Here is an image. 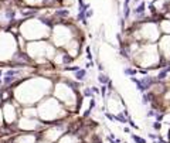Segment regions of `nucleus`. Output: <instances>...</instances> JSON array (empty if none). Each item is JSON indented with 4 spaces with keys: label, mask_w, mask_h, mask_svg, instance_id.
Masks as SVG:
<instances>
[{
    "label": "nucleus",
    "mask_w": 170,
    "mask_h": 143,
    "mask_svg": "<svg viewBox=\"0 0 170 143\" xmlns=\"http://www.w3.org/2000/svg\"><path fill=\"white\" fill-rule=\"evenodd\" d=\"M157 48H159V54L165 60H170V34H165V37L159 40Z\"/></svg>",
    "instance_id": "obj_5"
},
{
    "label": "nucleus",
    "mask_w": 170,
    "mask_h": 143,
    "mask_svg": "<svg viewBox=\"0 0 170 143\" xmlns=\"http://www.w3.org/2000/svg\"><path fill=\"white\" fill-rule=\"evenodd\" d=\"M18 33L26 40L35 41V40H40V38L50 37L51 26L47 24L41 18H29L18 27Z\"/></svg>",
    "instance_id": "obj_1"
},
{
    "label": "nucleus",
    "mask_w": 170,
    "mask_h": 143,
    "mask_svg": "<svg viewBox=\"0 0 170 143\" xmlns=\"http://www.w3.org/2000/svg\"><path fill=\"white\" fill-rule=\"evenodd\" d=\"M54 95L64 105L75 104V92H74V89L71 87H68L67 84H61V82L55 85V89H54Z\"/></svg>",
    "instance_id": "obj_4"
},
{
    "label": "nucleus",
    "mask_w": 170,
    "mask_h": 143,
    "mask_svg": "<svg viewBox=\"0 0 170 143\" xmlns=\"http://www.w3.org/2000/svg\"><path fill=\"white\" fill-rule=\"evenodd\" d=\"M159 30L165 34H170V20H162L159 24Z\"/></svg>",
    "instance_id": "obj_6"
},
{
    "label": "nucleus",
    "mask_w": 170,
    "mask_h": 143,
    "mask_svg": "<svg viewBox=\"0 0 170 143\" xmlns=\"http://www.w3.org/2000/svg\"><path fill=\"white\" fill-rule=\"evenodd\" d=\"M72 38H74V34H72L71 28L65 24H57L51 28L50 40L54 47H64L65 48L71 43Z\"/></svg>",
    "instance_id": "obj_2"
},
{
    "label": "nucleus",
    "mask_w": 170,
    "mask_h": 143,
    "mask_svg": "<svg viewBox=\"0 0 170 143\" xmlns=\"http://www.w3.org/2000/svg\"><path fill=\"white\" fill-rule=\"evenodd\" d=\"M159 26L152 21L149 23H142L139 28L133 31V36L136 38V43H153L159 40Z\"/></svg>",
    "instance_id": "obj_3"
}]
</instances>
